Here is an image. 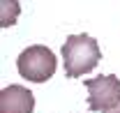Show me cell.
<instances>
[{
    "label": "cell",
    "instance_id": "cell-1",
    "mask_svg": "<svg viewBox=\"0 0 120 113\" xmlns=\"http://www.w3.org/2000/svg\"><path fill=\"white\" fill-rule=\"evenodd\" d=\"M60 53H62V65H65L67 79H79L83 74H90L102 60V51H99L97 39L86 32L69 35L62 44Z\"/></svg>",
    "mask_w": 120,
    "mask_h": 113
},
{
    "label": "cell",
    "instance_id": "cell-2",
    "mask_svg": "<svg viewBox=\"0 0 120 113\" xmlns=\"http://www.w3.org/2000/svg\"><path fill=\"white\" fill-rule=\"evenodd\" d=\"M16 67H19V74L23 79H28L32 83H44V81H49L56 74V69H58V58H56V53L49 46L35 44V46H28L19 56Z\"/></svg>",
    "mask_w": 120,
    "mask_h": 113
},
{
    "label": "cell",
    "instance_id": "cell-6",
    "mask_svg": "<svg viewBox=\"0 0 120 113\" xmlns=\"http://www.w3.org/2000/svg\"><path fill=\"white\" fill-rule=\"evenodd\" d=\"M104 113H120V104L116 106V109H111V111H104Z\"/></svg>",
    "mask_w": 120,
    "mask_h": 113
},
{
    "label": "cell",
    "instance_id": "cell-4",
    "mask_svg": "<svg viewBox=\"0 0 120 113\" xmlns=\"http://www.w3.org/2000/svg\"><path fill=\"white\" fill-rule=\"evenodd\" d=\"M35 95L23 85H7L0 92V113H32Z\"/></svg>",
    "mask_w": 120,
    "mask_h": 113
},
{
    "label": "cell",
    "instance_id": "cell-3",
    "mask_svg": "<svg viewBox=\"0 0 120 113\" xmlns=\"http://www.w3.org/2000/svg\"><path fill=\"white\" fill-rule=\"evenodd\" d=\"M88 88V109L90 111H111L120 104V79L113 74H99L97 79H86Z\"/></svg>",
    "mask_w": 120,
    "mask_h": 113
},
{
    "label": "cell",
    "instance_id": "cell-5",
    "mask_svg": "<svg viewBox=\"0 0 120 113\" xmlns=\"http://www.w3.org/2000/svg\"><path fill=\"white\" fill-rule=\"evenodd\" d=\"M0 5H2V26H12V19H14V14L19 12V5L12 2V0H9V2L2 0Z\"/></svg>",
    "mask_w": 120,
    "mask_h": 113
}]
</instances>
